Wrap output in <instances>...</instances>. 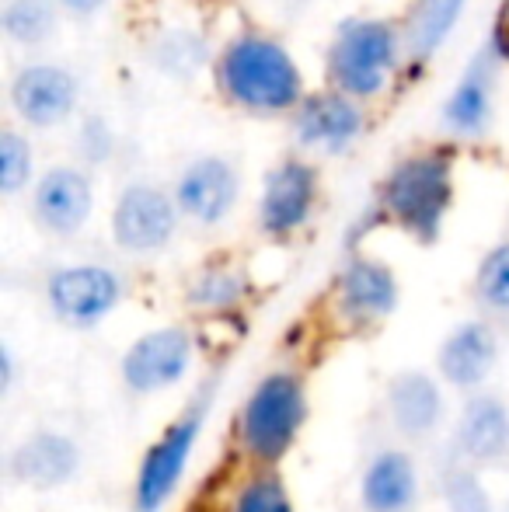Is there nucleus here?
<instances>
[{
	"mask_svg": "<svg viewBox=\"0 0 509 512\" xmlns=\"http://www.w3.org/2000/svg\"><path fill=\"white\" fill-rule=\"evenodd\" d=\"M98 189L95 175L81 161H60L39 171L35 185L28 189V213L32 223L53 241L77 237L95 216Z\"/></svg>",
	"mask_w": 509,
	"mask_h": 512,
	"instance_id": "9b49d317",
	"label": "nucleus"
},
{
	"mask_svg": "<svg viewBox=\"0 0 509 512\" xmlns=\"http://www.w3.org/2000/svg\"><path fill=\"white\" fill-rule=\"evenodd\" d=\"M84 81L63 60H25L7 81V108L28 133H53L81 115Z\"/></svg>",
	"mask_w": 509,
	"mask_h": 512,
	"instance_id": "423d86ee",
	"label": "nucleus"
},
{
	"mask_svg": "<svg viewBox=\"0 0 509 512\" xmlns=\"http://www.w3.org/2000/svg\"><path fill=\"white\" fill-rule=\"evenodd\" d=\"M387 415L391 425L408 439H426L443 422V387L429 373L405 370L387 387Z\"/></svg>",
	"mask_w": 509,
	"mask_h": 512,
	"instance_id": "aec40b11",
	"label": "nucleus"
},
{
	"mask_svg": "<svg viewBox=\"0 0 509 512\" xmlns=\"http://www.w3.org/2000/svg\"><path fill=\"white\" fill-rule=\"evenodd\" d=\"M46 304L67 328H95L123 304V276L102 262H70L49 272Z\"/></svg>",
	"mask_w": 509,
	"mask_h": 512,
	"instance_id": "ddd939ff",
	"label": "nucleus"
},
{
	"mask_svg": "<svg viewBox=\"0 0 509 512\" xmlns=\"http://www.w3.org/2000/svg\"><path fill=\"white\" fill-rule=\"evenodd\" d=\"M67 11L60 0H4L0 7V35L21 53H39L60 35Z\"/></svg>",
	"mask_w": 509,
	"mask_h": 512,
	"instance_id": "4be33fe9",
	"label": "nucleus"
},
{
	"mask_svg": "<svg viewBox=\"0 0 509 512\" xmlns=\"http://www.w3.org/2000/svg\"><path fill=\"white\" fill-rule=\"evenodd\" d=\"M182 209L175 203V192L154 178H129L112 199L109 234L123 255L154 258L178 237Z\"/></svg>",
	"mask_w": 509,
	"mask_h": 512,
	"instance_id": "0eeeda50",
	"label": "nucleus"
},
{
	"mask_svg": "<svg viewBox=\"0 0 509 512\" xmlns=\"http://www.w3.org/2000/svg\"><path fill=\"white\" fill-rule=\"evenodd\" d=\"M499 363V335L489 321L471 317L461 321L436 352V370L457 391H475L489 380Z\"/></svg>",
	"mask_w": 509,
	"mask_h": 512,
	"instance_id": "dca6fc26",
	"label": "nucleus"
},
{
	"mask_svg": "<svg viewBox=\"0 0 509 512\" xmlns=\"http://www.w3.org/2000/svg\"><path fill=\"white\" fill-rule=\"evenodd\" d=\"M415 502H419L415 460L398 446L381 450L360 478V506L367 512H412Z\"/></svg>",
	"mask_w": 509,
	"mask_h": 512,
	"instance_id": "412c9836",
	"label": "nucleus"
},
{
	"mask_svg": "<svg viewBox=\"0 0 509 512\" xmlns=\"http://www.w3.org/2000/svg\"><path fill=\"white\" fill-rule=\"evenodd\" d=\"M213 394H217V377L203 380V387L192 394L182 415H178L175 422L157 436V443L147 450V457H143V464H140V474H136V485H133V512H161L168 506L171 495L178 492L192 450H196L199 436H203L206 415H210V408H213Z\"/></svg>",
	"mask_w": 509,
	"mask_h": 512,
	"instance_id": "20e7f679",
	"label": "nucleus"
},
{
	"mask_svg": "<svg viewBox=\"0 0 509 512\" xmlns=\"http://www.w3.org/2000/svg\"><path fill=\"white\" fill-rule=\"evenodd\" d=\"M443 502H447L450 512H492L489 492L478 481V474L468 471V467H454L443 478Z\"/></svg>",
	"mask_w": 509,
	"mask_h": 512,
	"instance_id": "c85d7f7f",
	"label": "nucleus"
},
{
	"mask_svg": "<svg viewBox=\"0 0 509 512\" xmlns=\"http://www.w3.org/2000/svg\"><path fill=\"white\" fill-rule=\"evenodd\" d=\"M471 0H412L401 18V35H405L408 67H426L443 53L454 39L457 25L468 14Z\"/></svg>",
	"mask_w": 509,
	"mask_h": 512,
	"instance_id": "a211bd4d",
	"label": "nucleus"
},
{
	"mask_svg": "<svg viewBox=\"0 0 509 512\" xmlns=\"http://www.w3.org/2000/svg\"><path fill=\"white\" fill-rule=\"evenodd\" d=\"M290 143L307 157H346L367 136V102L346 91L325 88L307 91L304 102L290 112Z\"/></svg>",
	"mask_w": 509,
	"mask_h": 512,
	"instance_id": "1a4fd4ad",
	"label": "nucleus"
},
{
	"mask_svg": "<svg viewBox=\"0 0 509 512\" xmlns=\"http://www.w3.org/2000/svg\"><path fill=\"white\" fill-rule=\"evenodd\" d=\"M307 418V394L297 373L276 370L255 384L241 408L238 436L248 457L258 464H276L297 443L300 425Z\"/></svg>",
	"mask_w": 509,
	"mask_h": 512,
	"instance_id": "39448f33",
	"label": "nucleus"
},
{
	"mask_svg": "<svg viewBox=\"0 0 509 512\" xmlns=\"http://www.w3.org/2000/svg\"><path fill=\"white\" fill-rule=\"evenodd\" d=\"M471 293L485 314L509 317V237L496 241L482 255L471 279Z\"/></svg>",
	"mask_w": 509,
	"mask_h": 512,
	"instance_id": "a878e982",
	"label": "nucleus"
},
{
	"mask_svg": "<svg viewBox=\"0 0 509 512\" xmlns=\"http://www.w3.org/2000/svg\"><path fill=\"white\" fill-rule=\"evenodd\" d=\"M175 203L182 220L199 230H217L234 216L245 196V175L241 164L227 150H203L192 154L175 175Z\"/></svg>",
	"mask_w": 509,
	"mask_h": 512,
	"instance_id": "9d476101",
	"label": "nucleus"
},
{
	"mask_svg": "<svg viewBox=\"0 0 509 512\" xmlns=\"http://www.w3.org/2000/svg\"><path fill=\"white\" fill-rule=\"evenodd\" d=\"M81 467V450L70 436L53 429H42L35 436L21 439L7 460V474L18 485L35 488V492H53L67 485Z\"/></svg>",
	"mask_w": 509,
	"mask_h": 512,
	"instance_id": "f3484780",
	"label": "nucleus"
},
{
	"mask_svg": "<svg viewBox=\"0 0 509 512\" xmlns=\"http://www.w3.org/2000/svg\"><path fill=\"white\" fill-rule=\"evenodd\" d=\"M116 0H60V7L67 11V18L74 21H91L98 14H105Z\"/></svg>",
	"mask_w": 509,
	"mask_h": 512,
	"instance_id": "7c9ffc66",
	"label": "nucleus"
},
{
	"mask_svg": "<svg viewBox=\"0 0 509 512\" xmlns=\"http://www.w3.org/2000/svg\"><path fill=\"white\" fill-rule=\"evenodd\" d=\"M210 81L220 102L248 119H290L307 95L293 49L262 28H241L220 42Z\"/></svg>",
	"mask_w": 509,
	"mask_h": 512,
	"instance_id": "f257e3e1",
	"label": "nucleus"
},
{
	"mask_svg": "<svg viewBox=\"0 0 509 512\" xmlns=\"http://www.w3.org/2000/svg\"><path fill=\"white\" fill-rule=\"evenodd\" d=\"M192 366V335L178 324L140 335L123 356V384L133 394H161Z\"/></svg>",
	"mask_w": 509,
	"mask_h": 512,
	"instance_id": "4468645a",
	"label": "nucleus"
},
{
	"mask_svg": "<svg viewBox=\"0 0 509 512\" xmlns=\"http://www.w3.org/2000/svg\"><path fill=\"white\" fill-rule=\"evenodd\" d=\"M499 70L489 46H478L440 102V133L454 143H478L496 129Z\"/></svg>",
	"mask_w": 509,
	"mask_h": 512,
	"instance_id": "f8f14e48",
	"label": "nucleus"
},
{
	"mask_svg": "<svg viewBox=\"0 0 509 512\" xmlns=\"http://www.w3.org/2000/svg\"><path fill=\"white\" fill-rule=\"evenodd\" d=\"M213 53H217V49L199 46L192 28H164V32L147 46L150 63L168 77H189L192 70H199L203 63L210 67Z\"/></svg>",
	"mask_w": 509,
	"mask_h": 512,
	"instance_id": "393cba45",
	"label": "nucleus"
},
{
	"mask_svg": "<svg viewBox=\"0 0 509 512\" xmlns=\"http://www.w3.org/2000/svg\"><path fill=\"white\" fill-rule=\"evenodd\" d=\"M116 154V129L98 112H88L77 126V161L88 168H102Z\"/></svg>",
	"mask_w": 509,
	"mask_h": 512,
	"instance_id": "cd10ccee",
	"label": "nucleus"
},
{
	"mask_svg": "<svg viewBox=\"0 0 509 512\" xmlns=\"http://www.w3.org/2000/svg\"><path fill=\"white\" fill-rule=\"evenodd\" d=\"M321 60H325V84L367 105L377 102L408 67L401 21L384 14H346L328 35Z\"/></svg>",
	"mask_w": 509,
	"mask_h": 512,
	"instance_id": "7ed1b4c3",
	"label": "nucleus"
},
{
	"mask_svg": "<svg viewBox=\"0 0 509 512\" xmlns=\"http://www.w3.org/2000/svg\"><path fill=\"white\" fill-rule=\"evenodd\" d=\"M248 297V279L234 265H206L196 279L189 283V307L210 310V314H224V310L238 307Z\"/></svg>",
	"mask_w": 509,
	"mask_h": 512,
	"instance_id": "b1692460",
	"label": "nucleus"
},
{
	"mask_svg": "<svg viewBox=\"0 0 509 512\" xmlns=\"http://www.w3.org/2000/svg\"><path fill=\"white\" fill-rule=\"evenodd\" d=\"M39 178V164H35V147L28 140L25 126H11L7 122L0 129V196L18 199L28 192Z\"/></svg>",
	"mask_w": 509,
	"mask_h": 512,
	"instance_id": "5701e85b",
	"label": "nucleus"
},
{
	"mask_svg": "<svg viewBox=\"0 0 509 512\" xmlns=\"http://www.w3.org/2000/svg\"><path fill=\"white\" fill-rule=\"evenodd\" d=\"M457 196V164L450 147H415L387 164L374 192V213L419 244L440 241Z\"/></svg>",
	"mask_w": 509,
	"mask_h": 512,
	"instance_id": "f03ea898",
	"label": "nucleus"
},
{
	"mask_svg": "<svg viewBox=\"0 0 509 512\" xmlns=\"http://www.w3.org/2000/svg\"><path fill=\"white\" fill-rule=\"evenodd\" d=\"M485 46L496 53V60L509 67V0H499L496 14L489 21V35H485Z\"/></svg>",
	"mask_w": 509,
	"mask_h": 512,
	"instance_id": "c756f323",
	"label": "nucleus"
},
{
	"mask_svg": "<svg viewBox=\"0 0 509 512\" xmlns=\"http://www.w3.org/2000/svg\"><path fill=\"white\" fill-rule=\"evenodd\" d=\"M231 512H293V502H290V492H286L283 478H276V474H258V478L241 485Z\"/></svg>",
	"mask_w": 509,
	"mask_h": 512,
	"instance_id": "bb28decb",
	"label": "nucleus"
},
{
	"mask_svg": "<svg viewBox=\"0 0 509 512\" xmlns=\"http://www.w3.org/2000/svg\"><path fill=\"white\" fill-rule=\"evenodd\" d=\"M457 450L468 464H499L509 457V408L496 394L468 398L457 418Z\"/></svg>",
	"mask_w": 509,
	"mask_h": 512,
	"instance_id": "6ab92c4d",
	"label": "nucleus"
},
{
	"mask_svg": "<svg viewBox=\"0 0 509 512\" xmlns=\"http://www.w3.org/2000/svg\"><path fill=\"white\" fill-rule=\"evenodd\" d=\"M321 203V171L314 157L290 150L269 164L255 203L258 234L269 241H290L314 220Z\"/></svg>",
	"mask_w": 509,
	"mask_h": 512,
	"instance_id": "6e6552de",
	"label": "nucleus"
},
{
	"mask_svg": "<svg viewBox=\"0 0 509 512\" xmlns=\"http://www.w3.org/2000/svg\"><path fill=\"white\" fill-rule=\"evenodd\" d=\"M286 4H314V0H286Z\"/></svg>",
	"mask_w": 509,
	"mask_h": 512,
	"instance_id": "2f4dec72",
	"label": "nucleus"
},
{
	"mask_svg": "<svg viewBox=\"0 0 509 512\" xmlns=\"http://www.w3.org/2000/svg\"><path fill=\"white\" fill-rule=\"evenodd\" d=\"M398 297V276L381 258L353 255L335 279V300H339L342 317H349L353 324H377L391 317Z\"/></svg>",
	"mask_w": 509,
	"mask_h": 512,
	"instance_id": "2eb2a0df",
	"label": "nucleus"
}]
</instances>
